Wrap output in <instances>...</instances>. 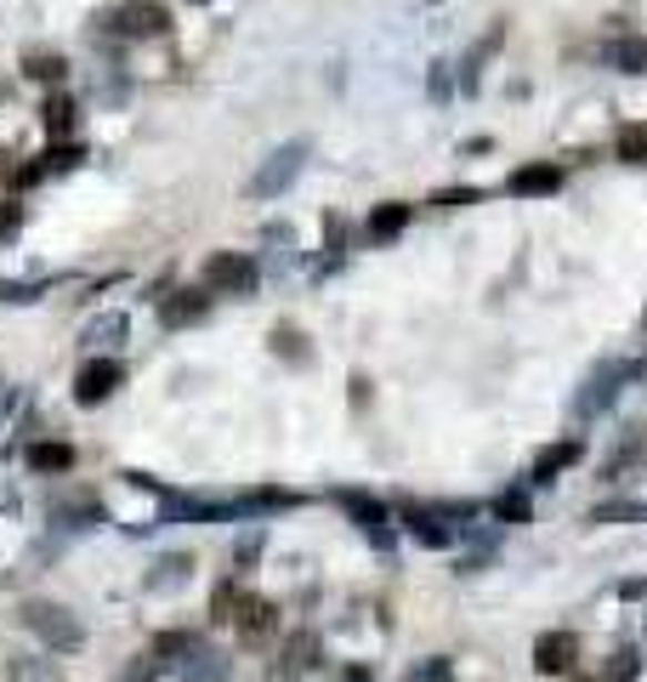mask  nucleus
I'll list each match as a JSON object with an SVG mask.
<instances>
[{
  "label": "nucleus",
  "mask_w": 647,
  "mask_h": 682,
  "mask_svg": "<svg viewBox=\"0 0 647 682\" xmlns=\"http://www.w3.org/2000/svg\"><path fill=\"white\" fill-rule=\"evenodd\" d=\"M18 620L34 631V638H40L46 649H58V654L85 649V625H80V614H74V609H63V603L34 598V603H23V609H18Z\"/></svg>",
  "instance_id": "f257e3e1"
},
{
  "label": "nucleus",
  "mask_w": 647,
  "mask_h": 682,
  "mask_svg": "<svg viewBox=\"0 0 647 682\" xmlns=\"http://www.w3.org/2000/svg\"><path fill=\"white\" fill-rule=\"evenodd\" d=\"M636 375H641V359H608V364H596L590 381L579 387V399H574V415L579 421H596L603 410H614V399L625 393Z\"/></svg>",
  "instance_id": "f03ea898"
},
{
  "label": "nucleus",
  "mask_w": 647,
  "mask_h": 682,
  "mask_svg": "<svg viewBox=\"0 0 647 682\" xmlns=\"http://www.w3.org/2000/svg\"><path fill=\"white\" fill-rule=\"evenodd\" d=\"M307 160H313V142H302V137L279 142V149L256 166V177H251V188H244V193H251V200H279V193H290V182L307 171Z\"/></svg>",
  "instance_id": "7ed1b4c3"
},
{
  "label": "nucleus",
  "mask_w": 647,
  "mask_h": 682,
  "mask_svg": "<svg viewBox=\"0 0 647 682\" xmlns=\"http://www.w3.org/2000/svg\"><path fill=\"white\" fill-rule=\"evenodd\" d=\"M199 279H205L211 297H251V290L262 284V268H256V257H244V251H216Z\"/></svg>",
  "instance_id": "20e7f679"
},
{
  "label": "nucleus",
  "mask_w": 647,
  "mask_h": 682,
  "mask_svg": "<svg viewBox=\"0 0 647 682\" xmlns=\"http://www.w3.org/2000/svg\"><path fill=\"white\" fill-rule=\"evenodd\" d=\"M103 23H109V40H154L171 29V7H160V0H125Z\"/></svg>",
  "instance_id": "39448f33"
},
{
  "label": "nucleus",
  "mask_w": 647,
  "mask_h": 682,
  "mask_svg": "<svg viewBox=\"0 0 647 682\" xmlns=\"http://www.w3.org/2000/svg\"><path fill=\"white\" fill-rule=\"evenodd\" d=\"M120 381H125V364L109 359V353H97V359H85L80 375H74V399H80L85 410H97V404H109V399L120 393Z\"/></svg>",
  "instance_id": "423d86ee"
},
{
  "label": "nucleus",
  "mask_w": 647,
  "mask_h": 682,
  "mask_svg": "<svg viewBox=\"0 0 647 682\" xmlns=\"http://www.w3.org/2000/svg\"><path fill=\"white\" fill-rule=\"evenodd\" d=\"M563 166H552V160H528V166H517L512 177H506V193L512 200H552V193H563Z\"/></svg>",
  "instance_id": "0eeeda50"
},
{
  "label": "nucleus",
  "mask_w": 647,
  "mask_h": 682,
  "mask_svg": "<svg viewBox=\"0 0 647 682\" xmlns=\"http://www.w3.org/2000/svg\"><path fill=\"white\" fill-rule=\"evenodd\" d=\"M171 671H176L182 682H228V676H233V660H228L222 649H211V643H193V649H182V654L171 660Z\"/></svg>",
  "instance_id": "6e6552de"
},
{
  "label": "nucleus",
  "mask_w": 647,
  "mask_h": 682,
  "mask_svg": "<svg viewBox=\"0 0 647 682\" xmlns=\"http://www.w3.org/2000/svg\"><path fill=\"white\" fill-rule=\"evenodd\" d=\"M335 501H341L346 512H353V523H358V529L370 534V541H375V546H392V529H386L392 518H386V507H381V501H370L364 490H341Z\"/></svg>",
  "instance_id": "1a4fd4ad"
},
{
  "label": "nucleus",
  "mask_w": 647,
  "mask_h": 682,
  "mask_svg": "<svg viewBox=\"0 0 647 682\" xmlns=\"http://www.w3.org/2000/svg\"><path fill=\"white\" fill-rule=\"evenodd\" d=\"M574 660H579V638H574V631H545V638H534V665L545 676H563Z\"/></svg>",
  "instance_id": "9d476101"
},
{
  "label": "nucleus",
  "mask_w": 647,
  "mask_h": 682,
  "mask_svg": "<svg viewBox=\"0 0 647 682\" xmlns=\"http://www.w3.org/2000/svg\"><path fill=\"white\" fill-rule=\"evenodd\" d=\"M211 313V290L199 284V290H176V297H165L160 302V324L165 330H188V324H199Z\"/></svg>",
  "instance_id": "9b49d317"
},
{
  "label": "nucleus",
  "mask_w": 647,
  "mask_h": 682,
  "mask_svg": "<svg viewBox=\"0 0 647 682\" xmlns=\"http://www.w3.org/2000/svg\"><path fill=\"white\" fill-rule=\"evenodd\" d=\"M313 665H319V638H313V631H295V638L279 649V660H273V676L295 682V676H307Z\"/></svg>",
  "instance_id": "f8f14e48"
},
{
  "label": "nucleus",
  "mask_w": 647,
  "mask_h": 682,
  "mask_svg": "<svg viewBox=\"0 0 647 682\" xmlns=\"http://www.w3.org/2000/svg\"><path fill=\"white\" fill-rule=\"evenodd\" d=\"M410 217H415V205H404V200H386V205H375V211H370V222H364L370 245H392V239L410 228Z\"/></svg>",
  "instance_id": "ddd939ff"
},
{
  "label": "nucleus",
  "mask_w": 647,
  "mask_h": 682,
  "mask_svg": "<svg viewBox=\"0 0 647 682\" xmlns=\"http://www.w3.org/2000/svg\"><path fill=\"white\" fill-rule=\"evenodd\" d=\"M579 455H585V444H579V438H563V444L539 450V455H534V467H528V483H557V472H568Z\"/></svg>",
  "instance_id": "4468645a"
},
{
  "label": "nucleus",
  "mask_w": 647,
  "mask_h": 682,
  "mask_svg": "<svg viewBox=\"0 0 647 682\" xmlns=\"http://www.w3.org/2000/svg\"><path fill=\"white\" fill-rule=\"evenodd\" d=\"M233 620H239V638H244V643H262V638H273L279 609H273V603H262V598H244V603L233 609Z\"/></svg>",
  "instance_id": "2eb2a0df"
},
{
  "label": "nucleus",
  "mask_w": 647,
  "mask_h": 682,
  "mask_svg": "<svg viewBox=\"0 0 647 682\" xmlns=\"http://www.w3.org/2000/svg\"><path fill=\"white\" fill-rule=\"evenodd\" d=\"M603 63H608L614 74H647V40H641V34L608 40V46H603Z\"/></svg>",
  "instance_id": "dca6fc26"
},
{
  "label": "nucleus",
  "mask_w": 647,
  "mask_h": 682,
  "mask_svg": "<svg viewBox=\"0 0 647 682\" xmlns=\"http://www.w3.org/2000/svg\"><path fill=\"white\" fill-rule=\"evenodd\" d=\"M74 120H80V109H74V97L69 91H52V97H46V109H40V126H46V137H69L74 131Z\"/></svg>",
  "instance_id": "f3484780"
},
{
  "label": "nucleus",
  "mask_w": 647,
  "mask_h": 682,
  "mask_svg": "<svg viewBox=\"0 0 647 682\" xmlns=\"http://www.w3.org/2000/svg\"><path fill=\"white\" fill-rule=\"evenodd\" d=\"M188 574H193V558L171 552V558H160L154 569H148V592H176V586H188Z\"/></svg>",
  "instance_id": "a211bd4d"
},
{
  "label": "nucleus",
  "mask_w": 647,
  "mask_h": 682,
  "mask_svg": "<svg viewBox=\"0 0 647 682\" xmlns=\"http://www.w3.org/2000/svg\"><path fill=\"white\" fill-rule=\"evenodd\" d=\"M7 682H63V665L58 660H40V654H12Z\"/></svg>",
  "instance_id": "6ab92c4d"
},
{
  "label": "nucleus",
  "mask_w": 647,
  "mask_h": 682,
  "mask_svg": "<svg viewBox=\"0 0 647 682\" xmlns=\"http://www.w3.org/2000/svg\"><path fill=\"white\" fill-rule=\"evenodd\" d=\"M80 341H85L91 353H109V348H120V341H125V313H103V319H91Z\"/></svg>",
  "instance_id": "aec40b11"
},
{
  "label": "nucleus",
  "mask_w": 647,
  "mask_h": 682,
  "mask_svg": "<svg viewBox=\"0 0 647 682\" xmlns=\"http://www.w3.org/2000/svg\"><path fill=\"white\" fill-rule=\"evenodd\" d=\"M34 472H69L74 467V450L69 444H29V455H23Z\"/></svg>",
  "instance_id": "412c9836"
},
{
  "label": "nucleus",
  "mask_w": 647,
  "mask_h": 682,
  "mask_svg": "<svg viewBox=\"0 0 647 682\" xmlns=\"http://www.w3.org/2000/svg\"><path fill=\"white\" fill-rule=\"evenodd\" d=\"M488 518L494 523H528V490H506L501 501L488 507Z\"/></svg>",
  "instance_id": "4be33fe9"
},
{
  "label": "nucleus",
  "mask_w": 647,
  "mask_h": 682,
  "mask_svg": "<svg viewBox=\"0 0 647 682\" xmlns=\"http://www.w3.org/2000/svg\"><path fill=\"white\" fill-rule=\"evenodd\" d=\"M614 149H619V160H625V166H647V126H625Z\"/></svg>",
  "instance_id": "5701e85b"
},
{
  "label": "nucleus",
  "mask_w": 647,
  "mask_h": 682,
  "mask_svg": "<svg viewBox=\"0 0 647 682\" xmlns=\"http://www.w3.org/2000/svg\"><path fill=\"white\" fill-rule=\"evenodd\" d=\"M23 74H29V80H46V86H63V80H69V63L52 58V52H40V58H29Z\"/></svg>",
  "instance_id": "b1692460"
},
{
  "label": "nucleus",
  "mask_w": 647,
  "mask_h": 682,
  "mask_svg": "<svg viewBox=\"0 0 647 682\" xmlns=\"http://www.w3.org/2000/svg\"><path fill=\"white\" fill-rule=\"evenodd\" d=\"M477 200H483V188H437V193H432L437 211H466V205H477Z\"/></svg>",
  "instance_id": "393cba45"
},
{
  "label": "nucleus",
  "mask_w": 647,
  "mask_h": 682,
  "mask_svg": "<svg viewBox=\"0 0 647 682\" xmlns=\"http://www.w3.org/2000/svg\"><path fill=\"white\" fill-rule=\"evenodd\" d=\"M160 671H165V660H160L154 649H148V654H137V660H131V665L120 671V682H154Z\"/></svg>",
  "instance_id": "a878e982"
},
{
  "label": "nucleus",
  "mask_w": 647,
  "mask_h": 682,
  "mask_svg": "<svg viewBox=\"0 0 647 682\" xmlns=\"http://www.w3.org/2000/svg\"><path fill=\"white\" fill-rule=\"evenodd\" d=\"M199 638H193V631H160V638H154V654L160 660H176L182 649H193Z\"/></svg>",
  "instance_id": "bb28decb"
},
{
  "label": "nucleus",
  "mask_w": 647,
  "mask_h": 682,
  "mask_svg": "<svg viewBox=\"0 0 647 682\" xmlns=\"http://www.w3.org/2000/svg\"><path fill=\"white\" fill-rule=\"evenodd\" d=\"M262 541H267V534H262V529H251V534H239V546H233V563H239V569H251V563L262 558Z\"/></svg>",
  "instance_id": "cd10ccee"
},
{
  "label": "nucleus",
  "mask_w": 647,
  "mask_h": 682,
  "mask_svg": "<svg viewBox=\"0 0 647 682\" xmlns=\"http://www.w3.org/2000/svg\"><path fill=\"white\" fill-rule=\"evenodd\" d=\"M273 348H279V359H295V364H302V359H307V348H302V335H295L290 324H279V330H273Z\"/></svg>",
  "instance_id": "c85d7f7f"
},
{
  "label": "nucleus",
  "mask_w": 647,
  "mask_h": 682,
  "mask_svg": "<svg viewBox=\"0 0 647 682\" xmlns=\"http://www.w3.org/2000/svg\"><path fill=\"white\" fill-rule=\"evenodd\" d=\"M636 671H641V654L636 649H619L614 665H608V682H636Z\"/></svg>",
  "instance_id": "c756f323"
},
{
  "label": "nucleus",
  "mask_w": 647,
  "mask_h": 682,
  "mask_svg": "<svg viewBox=\"0 0 647 682\" xmlns=\"http://www.w3.org/2000/svg\"><path fill=\"white\" fill-rule=\"evenodd\" d=\"M449 91H455L449 63H432V103H449Z\"/></svg>",
  "instance_id": "7c9ffc66"
},
{
  "label": "nucleus",
  "mask_w": 647,
  "mask_h": 682,
  "mask_svg": "<svg viewBox=\"0 0 647 682\" xmlns=\"http://www.w3.org/2000/svg\"><path fill=\"white\" fill-rule=\"evenodd\" d=\"M211 609H216V620H233V609H239V592H233V586H216Z\"/></svg>",
  "instance_id": "2f4dec72"
},
{
  "label": "nucleus",
  "mask_w": 647,
  "mask_h": 682,
  "mask_svg": "<svg viewBox=\"0 0 647 682\" xmlns=\"http://www.w3.org/2000/svg\"><path fill=\"white\" fill-rule=\"evenodd\" d=\"M18 228V205H0V239H7Z\"/></svg>",
  "instance_id": "473e14b6"
},
{
  "label": "nucleus",
  "mask_w": 647,
  "mask_h": 682,
  "mask_svg": "<svg viewBox=\"0 0 647 682\" xmlns=\"http://www.w3.org/2000/svg\"><path fill=\"white\" fill-rule=\"evenodd\" d=\"M188 7H211V0H188Z\"/></svg>",
  "instance_id": "72a5a7b5"
},
{
  "label": "nucleus",
  "mask_w": 647,
  "mask_h": 682,
  "mask_svg": "<svg viewBox=\"0 0 647 682\" xmlns=\"http://www.w3.org/2000/svg\"><path fill=\"white\" fill-rule=\"evenodd\" d=\"M432 7H437V0H432Z\"/></svg>",
  "instance_id": "f704fd0d"
}]
</instances>
